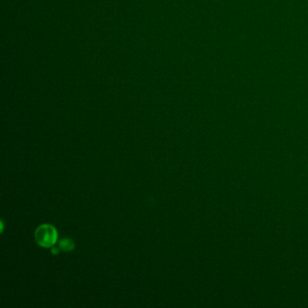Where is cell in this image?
Here are the masks:
<instances>
[{"label":"cell","instance_id":"obj_3","mask_svg":"<svg viewBox=\"0 0 308 308\" xmlns=\"http://www.w3.org/2000/svg\"><path fill=\"white\" fill-rule=\"evenodd\" d=\"M51 252H52V253H53V254L54 255H56V254H58L59 253V249H58V247H56V248H53V249H52V250H51Z\"/></svg>","mask_w":308,"mask_h":308},{"label":"cell","instance_id":"obj_2","mask_svg":"<svg viewBox=\"0 0 308 308\" xmlns=\"http://www.w3.org/2000/svg\"><path fill=\"white\" fill-rule=\"evenodd\" d=\"M59 249L65 252H70L74 250V240L68 239V238H64L59 241Z\"/></svg>","mask_w":308,"mask_h":308},{"label":"cell","instance_id":"obj_1","mask_svg":"<svg viewBox=\"0 0 308 308\" xmlns=\"http://www.w3.org/2000/svg\"><path fill=\"white\" fill-rule=\"evenodd\" d=\"M34 238L37 244L44 248H50L54 247L58 239V232L54 226L43 224L35 230Z\"/></svg>","mask_w":308,"mask_h":308}]
</instances>
